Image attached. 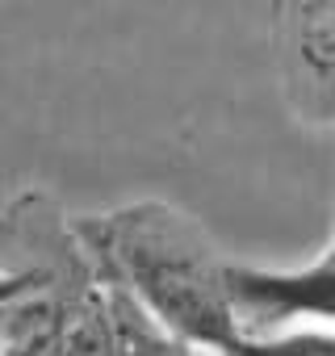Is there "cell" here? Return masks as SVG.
Returning <instances> with one entry per match:
<instances>
[{
  "label": "cell",
  "instance_id": "3957f363",
  "mask_svg": "<svg viewBox=\"0 0 335 356\" xmlns=\"http://www.w3.org/2000/svg\"><path fill=\"white\" fill-rule=\"evenodd\" d=\"M272 59L289 113L310 130L335 126V0L277 5Z\"/></svg>",
  "mask_w": 335,
  "mask_h": 356
},
{
  "label": "cell",
  "instance_id": "6da1fadb",
  "mask_svg": "<svg viewBox=\"0 0 335 356\" xmlns=\"http://www.w3.org/2000/svg\"><path fill=\"white\" fill-rule=\"evenodd\" d=\"M72 227L97 281L130 293L177 339L227 356L243 343L231 302V260L189 210L142 197L72 218Z\"/></svg>",
  "mask_w": 335,
  "mask_h": 356
},
{
  "label": "cell",
  "instance_id": "5b68a950",
  "mask_svg": "<svg viewBox=\"0 0 335 356\" xmlns=\"http://www.w3.org/2000/svg\"><path fill=\"white\" fill-rule=\"evenodd\" d=\"M231 356H335V331L306 327V331H281L264 339H243Z\"/></svg>",
  "mask_w": 335,
  "mask_h": 356
},
{
  "label": "cell",
  "instance_id": "7a4b0ae2",
  "mask_svg": "<svg viewBox=\"0 0 335 356\" xmlns=\"http://www.w3.org/2000/svg\"><path fill=\"white\" fill-rule=\"evenodd\" d=\"M231 302L243 339L327 327L335 331V252L297 268H260L231 260Z\"/></svg>",
  "mask_w": 335,
  "mask_h": 356
},
{
  "label": "cell",
  "instance_id": "277c9868",
  "mask_svg": "<svg viewBox=\"0 0 335 356\" xmlns=\"http://www.w3.org/2000/svg\"><path fill=\"white\" fill-rule=\"evenodd\" d=\"M105 289V323H109V356H202L185 339H177L163 323H155L130 293Z\"/></svg>",
  "mask_w": 335,
  "mask_h": 356
},
{
  "label": "cell",
  "instance_id": "8992f818",
  "mask_svg": "<svg viewBox=\"0 0 335 356\" xmlns=\"http://www.w3.org/2000/svg\"><path fill=\"white\" fill-rule=\"evenodd\" d=\"M322 252H335V231H331V243H327V248H322Z\"/></svg>",
  "mask_w": 335,
  "mask_h": 356
},
{
  "label": "cell",
  "instance_id": "52a82bcc",
  "mask_svg": "<svg viewBox=\"0 0 335 356\" xmlns=\"http://www.w3.org/2000/svg\"><path fill=\"white\" fill-rule=\"evenodd\" d=\"M202 356H227V352H202Z\"/></svg>",
  "mask_w": 335,
  "mask_h": 356
}]
</instances>
